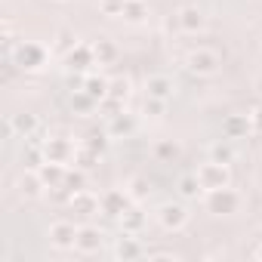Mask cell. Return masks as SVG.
<instances>
[{"instance_id": "obj_1", "label": "cell", "mask_w": 262, "mask_h": 262, "mask_svg": "<svg viewBox=\"0 0 262 262\" xmlns=\"http://www.w3.org/2000/svg\"><path fill=\"white\" fill-rule=\"evenodd\" d=\"M13 65L19 68V71H28V74H34V71H40L47 62H50V50L43 47V43H34V40H22L16 50H13Z\"/></svg>"}, {"instance_id": "obj_36", "label": "cell", "mask_w": 262, "mask_h": 262, "mask_svg": "<svg viewBox=\"0 0 262 262\" xmlns=\"http://www.w3.org/2000/svg\"><path fill=\"white\" fill-rule=\"evenodd\" d=\"M108 139H111L108 133H90V136H86V148H93V151L102 155V151L108 148Z\"/></svg>"}, {"instance_id": "obj_35", "label": "cell", "mask_w": 262, "mask_h": 262, "mask_svg": "<svg viewBox=\"0 0 262 262\" xmlns=\"http://www.w3.org/2000/svg\"><path fill=\"white\" fill-rule=\"evenodd\" d=\"M74 161H77V167L90 170V167H93V164L99 161V151H93V148H86V145H83V148H80V151L74 155Z\"/></svg>"}, {"instance_id": "obj_12", "label": "cell", "mask_w": 262, "mask_h": 262, "mask_svg": "<svg viewBox=\"0 0 262 262\" xmlns=\"http://www.w3.org/2000/svg\"><path fill=\"white\" fill-rule=\"evenodd\" d=\"M145 256V247L136 241V234H126V231H120V237L114 241V259H123V262H129V259H142Z\"/></svg>"}, {"instance_id": "obj_41", "label": "cell", "mask_w": 262, "mask_h": 262, "mask_svg": "<svg viewBox=\"0 0 262 262\" xmlns=\"http://www.w3.org/2000/svg\"><path fill=\"white\" fill-rule=\"evenodd\" d=\"M259 50H262V37H259Z\"/></svg>"}, {"instance_id": "obj_19", "label": "cell", "mask_w": 262, "mask_h": 262, "mask_svg": "<svg viewBox=\"0 0 262 262\" xmlns=\"http://www.w3.org/2000/svg\"><path fill=\"white\" fill-rule=\"evenodd\" d=\"M133 129H136V120L129 117L126 111H120V114L108 117V126H105V133H108L111 139H120V136H129Z\"/></svg>"}, {"instance_id": "obj_37", "label": "cell", "mask_w": 262, "mask_h": 262, "mask_svg": "<svg viewBox=\"0 0 262 262\" xmlns=\"http://www.w3.org/2000/svg\"><path fill=\"white\" fill-rule=\"evenodd\" d=\"M250 126H253V133H256V136H262V105L250 111Z\"/></svg>"}, {"instance_id": "obj_14", "label": "cell", "mask_w": 262, "mask_h": 262, "mask_svg": "<svg viewBox=\"0 0 262 262\" xmlns=\"http://www.w3.org/2000/svg\"><path fill=\"white\" fill-rule=\"evenodd\" d=\"M43 179H40V173L37 170H28V173H22L19 176V182H16V191H19V198H25V201H37L40 194H43Z\"/></svg>"}, {"instance_id": "obj_9", "label": "cell", "mask_w": 262, "mask_h": 262, "mask_svg": "<svg viewBox=\"0 0 262 262\" xmlns=\"http://www.w3.org/2000/svg\"><path fill=\"white\" fill-rule=\"evenodd\" d=\"M99 201H102V213L111 216V219H120L129 207H133V198L126 194V188H108Z\"/></svg>"}, {"instance_id": "obj_31", "label": "cell", "mask_w": 262, "mask_h": 262, "mask_svg": "<svg viewBox=\"0 0 262 262\" xmlns=\"http://www.w3.org/2000/svg\"><path fill=\"white\" fill-rule=\"evenodd\" d=\"M176 188H179V198H182V201H194V198H198V191H201V182H198V176H194V173H188V176H182V179H179V185H176Z\"/></svg>"}, {"instance_id": "obj_38", "label": "cell", "mask_w": 262, "mask_h": 262, "mask_svg": "<svg viewBox=\"0 0 262 262\" xmlns=\"http://www.w3.org/2000/svg\"><path fill=\"white\" fill-rule=\"evenodd\" d=\"M145 259H148V262H155V259H173V262H176L179 256H176L173 250H151V253L145 250Z\"/></svg>"}, {"instance_id": "obj_3", "label": "cell", "mask_w": 262, "mask_h": 262, "mask_svg": "<svg viewBox=\"0 0 262 262\" xmlns=\"http://www.w3.org/2000/svg\"><path fill=\"white\" fill-rule=\"evenodd\" d=\"M219 65H222V59H219V53L210 50V47H198V50H191V53L185 56V68H188L194 77H213V74H219Z\"/></svg>"}, {"instance_id": "obj_34", "label": "cell", "mask_w": 262, "mask_h": 262, "mask_svg": "<svg viewBox=\"0 0 262 262\" xmlns=\"http://www.w3.org/2000/svg\"><path fill=\"white\" fill-rule=\"evenodd\" d=\"M142 111H145L148 117H164V114H167V99L145 96V105H142Z\"/></svg>"}, {"instance_id": "obj_20", "label": "cell", "mask_w": 262, "mask_h": 262, "mask_svg": "<svg viewBox=\"0 0 262 262\" xmlns=\"http://www.w3.org/2000/svg\"><path fill=\"white\" fill-rule=\"evenodd\" d=\"M40 179H43V185L47 188H62V182H65V173H68V164H56V161H47L40 170Z\"/></svg>"}, {"instance_id": "obj_5", "label": "cell", "mask_w": 262, "mask_h": 262, "mask_svg": "<svg viewBox=\"0 0 262 262\" xmlns=\"http://www.w3.org/2000/svg\"><path fill=\"white\" fill-rule=\"evenodd\" d=\"M155 216H158V225L164 231H182L188 225V219H191V213H188L185 204H161Z\"/></svg>"}, {"instance_id": "obj_40", "label": "cell", "mask_w": 262, "mask_h": 262, "mask_svg": "<svg viewBox=\"0 0 262 262\" xmlns=\"http://www.w3.org/2000/svg\"><path fill=\"white\" fill-rule=\"evenodd\" d=\"M56 4H71V0H56Z\"/></svg>"}, {"instance_id": "obj_16", "label": "cell", "mask_w": 262, "mask_h": 262, "mask_svg": "<svg viewBox=\"0 0 262 262\" xmlns=\"http://www.w3.org/2000/svg\"><path fill=\"white\" fill-rule=\"evenodd\" d=\"M65 65H68L71 71H86L90 65H96V50H93V43H77V47L65 56Z\"/></svg>"}, {"instance_id": "obj_29", "label": "cell", "mask_w": 262, "mask_h": 262, "mask_svg": "<svg viewBox=\"0 0 262 262\" xmlns=\"http://www.w3.org/2000/svg\"><path fill=\"white\" fill-rule=\"evenodd\" d=\"M62 188H65L68 194H74V191H83V188H86V170H83V167H77V170H68V173H65V182H62Z\"/></svg>"}, {"instance_id": "obj_10", "label": "cell", "mask_w": 262, "mask_h": 262, "mask_svg": "<svg viewBox=\"0 0 262 262\" xmlns=\"http://www.w3.org/2000/svg\"><path fill=\"white\" fill-rule=\"evenodd\" d=\"M176 22H179V28H182L185 34H204L207 25H210L207 13H204L201 7H182V10L176 13Z\"/></svg>"}, {"instance_id": "obj_23", "label": "cell", "mask_w": 262, "mask_h": 262, "mask_svg": "<svg viewBox=\"0 0 262 262\" xmlns=\"http://www.w3.org/2000/svg\"><path fill=\"white\" fill-rule=\"evenodd\" d=\"M93 50H96V65H114V62H117V43H114V40L99 37V40L93 43Z\"/></svg>"}, {"instance_id": "obj_13", "label": "cell", "mask_w": 262, "mask_h": 262, "mask_svg": "<svg viewBox=\"0 0 262 262\" xmlns=\"http://www.w3.org/2000/svg\"><path fill=\"white\" fill-rule=\"evenodd\" d=\"M68 207H71V213H77V216H96V213H102V201H99L96 194H90L86 188H83V191H74V194L68 198Z\"/></svg>"}, {"instance_id": "obj_8", "label": "cell", "mask_w": 262, "mask_h": 262, "mask_svg": "<svg viewBox=\"0 0 262 262\" xmlns=\"http://www.w3.org/2000/svg\"><path fill=\"white\" fill-rule=\"evenodd\" d=\"M37 126H40L37 114L19 111V114H10V117H7V136H19V139H34Z\"/></svg>"}, {"instance_id": "obj_22", "label": "cell", "mask_w": 262, "mask_h": 262, "mask_svg": "<svg viewBox=\"0 0 262 262\" xmlns=\"http://www.w3.org/2000/svg\"><path fill=\"white\" fill-rule=\"evenodd\" d=\"M77 43H80V40H77V34H74L71 28H59V31L53 34V53H56V56H62V59H65Z\"/></svg>"}, {"instance_id": "obj_24", "label": "cell", "mask_w": 262, "mask_h": 262, "mask_svg": "<svg viewBox=\"0 0 262 262\" xmlns=\"http://www.w3.org/2000/svg\"><path fill=\"white\" fill-rule=\"evenodd\" d=\"M68 105H71V111H74V114H80V117H90V114L99 108V102H96L86 90H77V93L71 96V102H68Z\"/></svg>"}, {"instance_id": "obj_2", "label": "cell", "mask_w": 262, "mask_h": 262, "mask_svg": "<svg viewBox=\"0 0 262 262\" xmlns=\"http://www.w3.org/2000/svg\"><path fill=\"white\" fill-rule=\"evenodd\" d=\"M241 204H244V198L231 185L216 188V191H204V210L210 216H234L241 210Z\"/></svg>"}, {"instance_id": "obj_28", "label": "cell", "mask_w": 262, "mask_h": 262, "mask_svg": "<svg viewBox=\"0 0 262 262\" xmlns=\"http://www.w3.org/2000/svg\"><path fill=\"white\" fill-rule=\"evenodd\" d=\"M22 164H25L28 170H40V167L47 164L43 145H25V151H22Z\"/></svg>"}, {"instance_id": "obj_11", "label": "cell", "mask_w": 262, "mask_h": 262, "mask_svg": "<svg viewBox=\"0 0 262 262\" xmlns=\"http://www.w3.org/2000/svg\"><path fill=\"white\" fill-rule=\"evenodd\" d=\"M43 155H47V161L71 164L77 151H74V142H71V139H65V136H50V139L43 142Z\"/></svg>"}, {"instance_id": "obj_15", "label": "cell", "mask_w": 262, "mask_h": 262, "mask_svg": "<svg viewBox=\"0 0 262 262\" xmlns=\"http://www.w3.org/2000/svg\"><path fill=\"white\" fill-rule=\"evenodd\" d=\"M247 133H253L250 126V114H228L222 120V136L231 142V139H247Z\"/></svg>"}, {"instance_id": "obj_7", "label": "cell", "mask_w": 262, "mask_h": 262, "mask_svg": "<svg viewBox=\"0 0 262 262\" xmlns=\"http://www.w3.org/2000/svg\"><path fill=\"white\" fill-rule=\"evenodd\" d=\"M102 244H105V231H102V228H96V225H77L74 250H77L80 256H93V253H99Z\"/></svg>"}, {"instance_id": "obj_26", "label": "cell", "mask_w": 262, "mask_h": 262, "mask_svg": "<svg viewBox=\"0 0 262 262\" xmlns=\"http://www.w3.org/2000/svg\"><path fill=\"white\" fill-rule=\"evenodd\" d=\"M108 83H111V80L102 77V74H86V77H83V90H86L96 102H102V99L108 96Z\"/></svg>"}, {"instance_id": "obj_25", "label": "cell", "mask_w": 262, "mask_h": 262, "mask_svg": "<svg viewBox=\"0 0 262 262\" xmlns=\"http://www.w3.org/2000/svg\"><path fill=\"white\" fill-rule=\"evenodd\" d=\"M145 19H148V4H145V0H126V7H123V22L142 25Z\"/></svg>"}, {"instance_id": "obj_33", "label": "cell", "mask_w": 262, "mask_h": 262, "mask_svg": "<svg viewBox=\"0 0 262 262\" xmlns=\"http://www.w3.org/2000/svg\"><path fill=\"white\" fill-rule=\"evenodd\" d=\"M108 96L126 102V96H129V80H126V77H114V80L108 83Z\"/></svg>"}, {"instance_id": "obj_30", "label": "cell", "mask_w": 262, "mask_h": 262, "mask_svg": "<svg viewBox=\"0 0 262 262\" xmlns=\"http://www.w3.org/2000/svg\"><path fill=\"white\" fill-rule=\"evenodd\" d=\"M207 158H210V161H219V164H231V161H234V151H231L228 139H222V142H213V145L207 148Z\"/></svg>"}, {"instance_id": "obj_4", "label": "cell", "mask_w": 262, "mask_h": 262, "mask_svg": "<svg viewBox=\"0 0 262 262\" xmlns=\"http://www.w3.org/2000/svg\"><path fill=\"white\" fill-rule=\"evenodd\" d=\"M194 176L201 182V191H216V188L231 185V170H228V164H219V161H204L194 170Z\"/></svg>"}, {"instance_id": "obj_27", "label": "cell", "mask_w": 262, "mask_h": 262, "mask_svg": "<svg viewBox=\"0 0 262 262\" xmlns=\"http://www.w3.org/2000/svg\"><path fill=\"white\" fill-rule=\"evenodd\" d=\"M148 191H151V182H148L145 176H133V179L126 182V194L133 198V204L145 201V198H148Z\"/></svg>"}, {"instance_id": "obj_6", "label": "cell", "mask_w": 262, "mask_h": 262, "mask_svg": "<svg viewBox=\"0 0 262 262\" xmlns=\"http://www.w3.org/2000/svg\"><path fill=\"white\" fill-rule=\"evenodd\" d=\"M47 241H50V247H56V250H74L77 225L68 222V219H56V222H50V228H47Z\"/></svg>"}, {"instance_id": "obj_17", "label": "cell", "mask_w": 262, "mask_h": 262, "mask_svg": "<svg viewBox=\"0 0 262 262\" xmlns=\"http://www.w3.org/2000/svg\"><path fill=\"white\" fill-rule=\"evenodd\" d=\"M173 93H176V86H173V77H167V74H151V77H145V96H155V99H173Z\"/></svg>"}, {"instance_id": "obj_39", "label": "cell", "mask_w": 262, "mask_h": 262, "mask_svg": "<svg viewBox=\"0 0 262 262\" xmlns=\"http://www.w3.org/2000/svg\"><path fill=\"white\" fill-rule=\"evenodd\" d=\"M253 256H256V259H262V244L256 247V253H253Z\"/></svg>"}, {"instance_id": "obj_21", "label": "cell", "mask_w": 262, "mask_h": 262, "mask_svg": "<svg viewBox=\"0 0 262 262\" xmlns=\"http://www.w3.org/2000/svg\"><path fill=\"white\" fill-rule=\"evenodd\" d=\"M145 222H148V216H145L139 207H129V210L120 216V231H126V234H139V231L145 228Z\"/></svg>"}, {"instance_id": "obj_18", "label": "cell", "mask_w": 262, "mask_h": 262, "mask_svg": "<svg viewBox=\"0 0 262 262\" xmlns=\"http://www.w3.org/2000/svg\"><path fill=\"white\" fill-rule=\"evenodd\" d=\"M151 158H155L158 164H173V161L182 158V148H179L176 139H158V142L151 145Z\"/></svg>"}, {"instance_id": "obj_32", "label": "cell", "mask_w": 262, "mask_h": 262, "mask_svg": "<svg viewBox=\"0 0 262 262\" xmlns=\"http://www.w3.org/2000/svg\"><path fill=\"white\" fill-rule=\"evenodd\" d=\"M123 7L126 0H99V13L105 19H123Z\"/></svg>"}]
</instances>
